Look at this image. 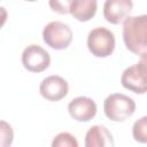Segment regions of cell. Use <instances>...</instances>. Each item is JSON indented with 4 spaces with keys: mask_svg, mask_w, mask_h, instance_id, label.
<instances>
[{
    "mask_svg": "<svg viewBox=\"0 0 147 147\" xmlns=\"http://www.w3.org/2000/svg\"><path fill=\"white\" fill-rule=\"evenodd\" d=\"M123 41L133 54L147 52V14L129 16L123 22Z\"/></svg>",
    "mask_w": 147,
    "mask_h": 147,
    "instance_id": "obj_1",
    "label": "cell"
},
{
    "mask_svg": "<svg viewBox=\"0 0 147 147\" xmlns=\"http://www.w3.org/2000/svg\"><path fill=\"white\" fill-rule=\"evenodd\" d=\"M22 64L28 71L41 72L51 64L49 53L39 45H29L22 53Z\"/></svg>",
    "mask_w": 147,
    "mask_h": 147,
    "instance_id": "obj_6",
    "label": "cell"
},
{
    "mask_svg": "<svg viewBox=\"0 0 147 147\" xmlns=\"http://www.w3.org/2000/svg\"><path fill=\"white\" fill-rule=\"evenodd\" d=\"M121 84L124 88L137 94L147 92V52L140 54L139 62L123 71Z\"/></svg>",
    "mask_w": 147,
    "mask_h": 147,
    "instance_id": "obj_2",
    "label": "cell"
},
{
    "mask_svg": "<svg viewBox=\"0 0 147 147\" xmlns=\"http://www.w3.org/2000/svg\"><path fill=\"white\" fill-rule=\"evenodd\" d=\"M74 1L75 0H48V5L53 11L64 15L70 13V8Z\"/></svg>",
    "mask_w": 147,
    "mask_h": 147,
    "instance_id": "obj_14",
    "label": "cell"
},
{
    "mask_svg": "<svg viewBox=\"0 0 147 147\" xmlns=\"http://www.w3.org/2000/svg\"><path fill=\"white\" fill-rule=\"evenodd\" d=\"M96 103L88 96H77L68 105V111L71 118L77 122H88L96 115Z\"/></svg>",
    "mask_w": 147,
    "mask_h": 147,
    "instance_id": "obj_8",
    "label": "cell"
},
{
    "mask_svg": "<svg viewBox=\"0 0 147 147\" xmlns=\"http://www.w3.org/2000/svg\"><path fill=\"white\" fill-rule=\"evenodd\" d=\"M26 1H30V2H33V1H37V0H26Z\"/></svg>",
    "mask_w": 147,
    "mask_h": 147,
    "instance_id": "obj_16",
    "label": "cell"
},
{
    "mask_svg": "<svg viewBox=\"0 0 147 147\" xmlns=\"http://www.w3.org/2000/svg\"><path fill=\"white\" fill-rule=\"evenodd\" d=\"M96 0H75L70 8V14L79 22H87L96 14Z\"/></svg>",
    "mask_w": 147,
    "mask_h": 147,
    "instance_id": "obj_11",
    "label": "cell"
},
{
    "mask_svg": "<svg viewBox=\"0 0 147 147\" xmlns=\"http://www.w3.org/2000/svg\"><path fill=\"white\" fill-rule=\"evenodd\" d=\"M132 8V0H106L103 5V17L110 24H119L130 16Z\"/></svg>",
    "mask_w": 147,
    "mask_h": 147,
    "instance_id": "obj_9",
    "label": "cell"
},
{
    "mask_svg": "<svg viewBox=\"0 0 147 147\" xmlns=\"http://www.w3.org/2000/svg\"><path fill=\"white\" fill-rule=\"evenodd\" d=\"M103 111L107 118L113 122H123L136 111V102L129 95L113 93L105 99Z\"/></svg>",
    "mask_w": 147,
    "mask_h": 147,
    "instance_id": "obj_3",
    "label": "cell"
},
{
    "mask_svg": "<svg viewBox=\"0 0 147 147\" xmlns=\"http://www.w3.org/2000/svg\"><path fill=\"white\" fill-rule=\"evenodd\" d=\"M132 137L137 142L147 144V116H142L133 123Z\"/></svg>",
    "mask_w": 147,
    "mask_h": 147,
    "instance_id": "obj_12",
    "label": "cell"
},
{
    "mask_svg": "<svg viewBox=\"0 0 147 147\" xmlns=\"http://www.w3.org/2000/svg\"><path fill=\"white\" fill-rule=\"evenodd\" d=\"M69 91L68 82L57 75H52L44 78L39 85L41 96L48 101H60L67 96Z\"/></svg>",
    "mask_w": 147,
    "mask_h": 147,
    "instance_id": "obj_7",
    "label": "cell"
},
{
    "mask_svg": "<svg viewBox=\"0 0 147 147\" xmlns=\"http://www.w3.org/2000/svg\"><path fill=\"white\" fill-rule=\"evenodd\" d=\"M42 39L45 44L53 49H65L72 40V31L68 24L60 21H53L45 25Z\"/></svg>",
    "mask_w": 147,
    "mask_h": 147,
    "instance_id": "obj_5",
    "label": "cell"
},
{
    "mask_svg": "<svg viewBox=\"0 0 147 147\" xmlns=\"http://www.w3.org/2000/svg\"><path fill=\"white\" fill-rule=\"evenodd\" d=\"M115 36L105 26L92 29L87 34V48L96 57H108L115 49Z\"/></svg>",
    "mask_w": 147,
    "mask_h": 147,
    "instance_id": "obj_4",
    "label": "cell"
},
{
    "mask_svg": "<svg viewBox=\"0 0 147 147\" xmlns=\"http://www.w3.org/2000/svg\"><path fill=\"white\" fill-rule=\"evenodd\" d=\"M53 147H78V141L75 136L69 132H61L54 137L52 141Z\"/></svg>",
    "mask_w": 147,
    "mask_h": 147,
    "instance_id": "obj_13",
    "label": "cell"
},
{
    "mask_svg": "<svg viewBox=\"0 0 147 147\" xmlns=\"http://www.w3.org/2000/svg\"><path fill=\"white\" fill-rule=\"evenodd\" d=\"M86 147H113L115 145L113 134L105 125H93L85 134Z\"/></svg>",
    "mask_w": 147,
    "mask_h": 147,
    "instance_id": "obj_10",
    "label": "cell"
},
{
    "mask_svg": "<svg viewBox=\"0 0 147 147\" xmlns=\"http://www.w3.org/2000/svg\"><path fill=\"white\" fill-rule=\"evenodd\" d=\"M13 130L11 126L6 123L5 121H1V145L8 146L13 141Z\"/></svg>",
    "mask_w": 147,
    "mask_h": 147,
    "instance_id": "obj_15",
    "label": "cell"
}]
</instances>
